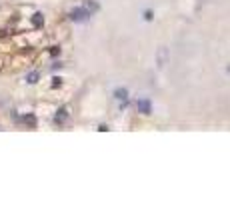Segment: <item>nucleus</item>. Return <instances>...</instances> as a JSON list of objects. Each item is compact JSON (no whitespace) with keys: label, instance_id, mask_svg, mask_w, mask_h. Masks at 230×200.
Returning <instances> with one entry per match:
<instances>
[{"label":"nucleus","instance_id":"3","mask_svg":"<svg viewBox=\"0 0 230 200\" xmlns=\"http://www.w3.org/2000/svg\"><path fill=\"white\" fill-rule=\"evenodd\" d=\"M36 80H38V74H36V72L28 74V82H36Z\"/></svg>","mask_w":230,"mask_h":200},{"label":"nucleus","instance_id":"1","mask_svg":"<svg viewBox=\"0 0 230 200\" xmlns=\"http://www.w3.org/2000/svg\"><path fill=\"white\" fill-rule=\"evenodd\" d=\"M86 16H90V14L86 12V10H82V8H80V10H74V12L70 14V18H72V20H84Z\"/></svg>","mask_w":230,"mask_h":200},{"label":"nucleus","instance_id":"2","mask_svg":"<svg viewBox=\"0 0 230 200\" xmlns=\"http://www.w3.org/2000/svg\"><path fill=\"white\" fill-rule=\"evenodd\" d=\"M34 24H36V26L42 24V16H40V14H34Z\"/></svg>","mask_w":230,"mask_h":200}]
</instances>
